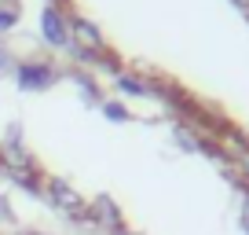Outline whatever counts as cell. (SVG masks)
Listing matches in <instances>:
<instances>
[{
	"instance_id": "1",
	"label": "cell",
	"mask_w": 249,
	"mask_h": 235,
	"mask_svg": "<svg viewBox=\"0 0 249 235\" xmlns=\"http://www.w3.org/2000/svg\"><path fill=\"white\" fill-rule=\"evenodd\" d=\"M40 198H44L48 206H52L59 217H66V220H85V213H88V198L81 195L77 188H73L70 180H62V176H48L44 180V188H40Z\"/></svg>"
},
{
	"instance_id": "2",
	"label": "cell",
	"mask_w": 249,
	"mask_h": 235,
	"mask_svg": "<svg viewBox=\"0 0 249 235\" xmlns=\"http://www.w3.org/2000/svg\"><path fill=\"white\" fill-rule=\"evenodd\" d=\"M15 88L18 92H48V88H55L62 81V74H59V66L55 63H48V59H18L15 63Z\"/></svg>"
},
{
	"instance_id": "3",
	"label": "cell",
	"mask_w": 249,
	"mask_h": 235,
	"mask_svg": "<svg viewBox=\"0 0 249 235\" xmlns=\"http://www.w3.org/2000/svg\"><path fill=\"white\" fill-rule=\"evenodd\" d=\"M37 30H40V40H44L48 48L66 52V48H70V11L59 8L55 0H52V4H44V8H40Z\"/></svg>"
},
{
	"instance_id": "4",
	"label": "cell",
	"mask_w": 249,
	"mask_h": 235,
	"mask_svg": "<svg viewBox=\"0 0 249 235\" xmlns=\"http://www.w3.org/2000/svg\"><path fill=\"white\" fill-rule=\"evenodd\" d=\"M70 48L88 52V55H99V59H103V55H110L103 30L92 22V19H85V15H70Z\"/></svg>"
},
{
	"instance_id": "5",
	"label": "cell",
	"mask_w": 249,
	"mask_h": 235,
	"mask_svg": "<svg viewBox=\"0 0 249 235\" xmlns=\"http://www.w3.org/2000/svg\"><path fill=\"white\" fill-rule=\"evenodd\" d=\"M85 220H88V224H95V228H103V232H110V235H121L124 232V213H121V206H117L110 195L88 198Z\"/></svg>"
},
{
	"instance_id": "6",
	"label": "cell",
	"mask_w": 249,
	"mask_h": 235,
	"mask_svg": "<svg viewBox=\"0 0 249 235\" xmlns=\"http://www.w3.org/2000/svg\"><path fill=\"white\" fill-rule=\"evenodd\" d=\"M114 88L121 92V99H154V96H161L154 81L140 78V74H132V70H117L114 74Z\"/></svg>"
},
{
	"instance_id": "7",
	"label": "cell",
	"mask_w": 249,
	"mask_h": 235,
	"mask_svg": "<svg viewBox=\"0 0 249 235\" xmlns=\"http://www.w3.org/2000/svg\"><path fill=\"white\" fill-rule=\"evenodd\" d=\"M66 78L77 85V92H81V99L88 103V107H99L103 103V88H99V81L92 78V74H85V70H70Z\"/></svg>"
},
{
	"instance_id": "8",
	"label": "cell",
	"mask_w": 249,
	"mask_h": 235,
	"mask_svg": "<svg viewBox=\"0 0 249 235\" xmlns=\"http://www.w3.org/2000/svg\"><path fill=\"white\" fill-rule=\"evenodd\" d=\"M99 114L107 118L110 125H128V121H136L132 107H128L124 99H103V103H99Z\"/></svg>"
},
{
	"instance_id": "9",
	"label": "cell",
	"mask_w": 249,
	"mask_h": 235,
	"mask_svg": "<svg viewBox=\"0 0 249 235\" xmlns=\"http://www.w3.org/2000/svg\"><path fill=\"white\" fill-rule=\"evenodd\" d=\"M22 19V8H18V0H0V33H11Z\"/></svg>"
},
{
	"instance_id": "10",
	"label": "cell",
	"mask_w": 249,
	"mask_h": 235,
	"mask_svg": "<svg viewBox=\"0 0 249 235\" xmlns=\"http://www.w3.org/2000/svg\"><path fill=\"white\" fill-rule=\"evenodd\" d=\"M238 228L249 235V188L238 184Z\"/></svg>"
},
{
	"instance_id": "11",
	"label": "cell",
	"mask_w": 249,
	"mask_h": 235,
	"mask_svg": "<svg viewBox=\"0 0 249 235\" xmlns=\"http://www.w3.org/2000/svg\"><path fill=\"white\" fill-rule=\"evenodd\" d=\"M15 52H11L8 44H0V78H8V74H15Z\"/></svg>"
},
{
	"instance_id": "12",
	"label": "cell",
	"mask_w": 249,
	"mask_h": 235,
	"mask_svg": "<svg viewBox=\"0 0 249 235\" xmlns=\"http://www.w3.org/2000/svg\"><path fill=\"white\" fill-rule=\"evenodd\" d=\"M18 235H48V232H40V228H26V232H18Z\"/></svg>"
},
{
	"instance_id": "13",
	"label": "cell",
	"mask_w": 249,
	"mask_h": 235,
	"mask_svg": "<svg viewBox=\"0 0 249 235\" xmlns=\"http://www.w3.org/2000/svg\"><path fill=\"white\" fill-rule=\"evenodd\" d=\"M242 136H246V155H249V129H242Z\"/></svg>"
}]
</instances>
